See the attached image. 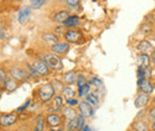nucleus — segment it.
I'll return each mask as SVG.
<instances>
[{"instance_id": "20e7f679", "label": "nucleus", "mask_w": 155, "mask_h": 131, "mask_svg": "<svg viewBox=\"0 0 155 131\" xmlns=\"http://www.w3.org/2000/svg\"><path fill=\"white\" fill-rule=\"evenodd\" d=\"M45 124L49 126V128H60L63 123V116L58 114V113H48L45 116Z\"/></svg>"}, {"instance_id": "393cba45", "label": "nucleus", "mask_w": 155, "mask_h": 131, "mask_svg": "<svg viewBox=\"0 0 155 131\" xmlns=\"http://www.w3.org/2000/svg\"><path fill=\"white\" fill-rule=\"evenodd\" d=\"M62 95L66 99H71V98H75V91L72 88L71 85H67L62 88Z\"/></svg>"}, {"instance_id": "0eeeda50", "label": "nucleus", "mask_w": 155, "mask_h": 131, "mask_svg": "<svg viewBox=\"0 0 155 131\" xmlns=\"http://www.w3.org/2000/svg\"><path fill=\"white\" fill-rule=\"evenodd\" d=\"M79 112L80 114H82L85 118H91L94 116V107L92 105H90L85 99L79 101Z\"/></svg>"}, {"instance_id": "6e6552de", "label": "nucleus", "mask_w": 155, "mask_h": 131, "mask_svg": "<svg viewBox=\"0 0 155 131\" xmlns=\"http://www.w3.org/2000/svg\"><path fill=\"white\" fill-rule=\"evenodd\" d=\"M149 103H150V94L143 93V92H138L134 100V105L136 109H143Z\"/></svg>"}, {"instance_id": "72a5a7b5", "label": "nucleus", "mask_w": 155, "mask_h": 131, "mask_svg": "<svg viewBox=\"0 0 155 131\" xmlns=\"http://www.w3.org/2000/svg\"><path fill=\"white\" fill-rule=\"evenodd\" d=\"M67 31V29H66V26L62 24V25H58L56 28H55V34L56 35H64V32Z\"/></svg>"}, {"instance_id": "c03bdc74", "label": "nucleus", "mask_w": 155, "mask_h": 131, "mask_svg": "<svg viewBox=\"0 0 155 131\" xmlns=\"http://www.w3.org/2000/svg\"><path fill=\"white\" fill-rule=\"evenodd\" d=\"M150 130L155 131V120L154 122H152V124H150Z\"/></svg>"}, {"instance_id": "bb28decb", "label": "nucleus", "mask_w": 155, "mask_h": 131, "mask_svg": "<svg viewBox=\"0 0 155 131\" xmlns=\"http://www.w3.org/2000/svg\"><path fill=\"white\" fill-rule=\"evenodd\" d=\"M45 2H47V0H30V6L32 10H38Z\"/></svg>"}, {"instance_id": "c85d7f7f", "label": "nucleus", "mask_w": 155, "mask_h": 131, "mask_svg": "<svg viewBox=\"0 0 155 131\" xmlns=\"http://www.w3.org/2000/svg\"><path fill=\"white\" fill-rule=\"evenodd\" d=\"M7 73H6V70L4 69V68H0V87L1 88H4V86H5V82H6V80H7Z\"/></svg>"}, {"instance_id": "dca6fc26", "label": "nucleus", "mask_w": 155, "mask_h": 131, "mask_svg": "<svg viewBox=\"0 0 155 131\" xmlns=\"http://www.w3.org/2000/svg\"><path fill=\"white\" fill-rule=\"evenodd\" d=\"M61 113H62L63 118H66L67 120H72V119L77 118V116H78L77 110H75L73 106H64V107L61 110Z\"/></svg>"}, {"instance_id": "4468645a", "label": "nucleus", "mask_w": 155, "mask_h": 131, "mask_svg": "<svg viewBox=\"0 0 155 131\" xmlns=\"http://www.w3.org/2000/svg\"><path fill=\"white\" fill-rule=\"evenodd\" d=\"M136 50L138 53H152L154 50V45L148 41V39H142L137 43Z\"/></svg>"}, {"instance_id": "58836bf2", "label": "nucleus", "mask_w": 155, "mask_h": 131, "mask_svg": "<svg viewBox=\"0 0 155 131\" xmlns=\"http://www.w3.org/2000/svg\"><path fill=\"white\" fill-rule=\"evenodd\" d=\"M30 103H31V100H30V99H28V100L25 101V104H24L23 106H20V107H18V109H17V111H18V112H20V111H24L25 109H28V107H29Z\"/></svg>"}, {"instance_id": "ddd939ff", "label": "nucleus", "mask_w": 155, "mask_h": 131, "mask_svg": "<svg viewBox=\"0 0 155 131\" xmlns=\"http://www.w3.org/2000/svg\"><path fill=\"white\" fill-rule=\"evenodd\" d=\"M31 11H32V8H31L30 5L23 6L20 8L19 12H18V17H17V19H18V21H19L20 24H24V23L28 21V19L31 17Z\"/></svg>"}, {"instance_id": "de8ad7c7", "label": "nucleus", "mask_w": 155, "mask_h": 131, "mask_svg": "<svg viewBox=\"0 0 155 131\" xmlns=\"http://www.w3.org/2000/svg\"><path fill=\"white\" fill-rule=\"evenodd\" d=\"M153 103H154V105H155V97L153 98Z\"/></svg>"}, {"instance_id": "2f4dec72", "label": "nucleus", "mask_w": 155, "mask_h": 131, "mask_svg": "<svg viewBox=\"0 0 155 131\" xmlns=\"http://www.w3.org/2000/svg\"><path fill=\"white\" fill-rule=\"evenodd\" d=\"M90 84H91V86H96L97 88L103 87V81L100 79H98V77H92L91 81H90Z\"/></svg>"}, {"instance_id": "e433bc0d", "label": "nucleus", "mask_w": 155, "mask_h": 131, "mask_svg": "<svg viewBox=\"0 0 155 131\" xmlns=\"http://www.w3.org/2000/svg\"><path fill=\"white\" fill-rule=\"evenodd\" d=\"M45 120H43V119H39L38 122L36 123V126H35V129H37L39 131H43L44 130V126H45Z\"/></svg>"}, {"instance_id": "5701e85b", "label": "nucleus", "mask_w": 155, "mask_h": 131, "mask_svg": "<svg viewBox=\"0 0 155 131\" xmlns=\"http://www.w3.org/2000/svg\"><path fill=\"white\" fill-rule=\"evenodd\" d=\"M17 81L12 77H7L6 82H5V86H4V90L7 91V92H13L17 90Z\"/></svg>"}, {"instance_id": "4be33fe9", "label": "nucleus", "mask_w": 155, "mask_h": 131, "mask_svg": "<svg viewBox=\"0 0 155 131\" xmlns=\"http://www.w3.org/2000/svg\"><path fill=\"white\" fill-rule=\"evenodd\" d=\"M85 100H86V101H87L90 105H92L93 107H98V106H99V104H100L99 97H98L96 93H91V92L86 95Z\"/></svg>"}, {"instance_id": "f3484780", "label": "nucleus", "mask_w": 155, "mask_h": 131, "mask_svg": "<svg viewBox=\"0 0 155 131\" xmlns=\"http://www.w3.org/2000/svg\"><path fill=\"white\" fill-rule=\"evenodd\" d=\"M42 41L49 45H53L55 43L60 42V38L56 34H53V32H44L42 34Z\"/></svg>"}, {"instance_id": "c9c22d12", "label": "nucleus", "mask_w": 155, "mask_h": 131, "mask_svg": "<svg viewBox=\"0 0 155 131\" xmlns=\"http://www.w3.org/2000/svg\"><path fill=\"white\" fill-rule=\"evenodd\" d=\"M147 114H148V119H149L150 122H154L155 120V106H152V107L148 110Z\"/></svg>"}, {"instance_id": "b1692460", "label": "nucleus", "mask_w": 155, "mask_h": 131, "mask_svg": "<svg viewBox=\"0 0 155 131\" xmlns=\"http://www.w3.org/2000/svg\"><path fill=\"white\" fill-rule=\"evenodd\" d=\"M90 91H91V84H90V82H86L85 85L79 86V87H78L79 98H84V97H86L87 94L90 93Z\"/></svg>"}, {"instance_id": "a211bd4d", "label": "nucleus", "mask_w": 155, "mask_h": 131, "mask_svg": "<svg viewBox=\"0 0 155 131\" xmlns=\"http://www.w3.org/2000/svg\"><path fill=\"white\" fill-rule=\"evenodd\" d=\"M79 74H78L75 70H71V72H67L66 74H63L62 76V81L66 84V85H73L77 82V79Z\"/></svg>"}, {"instance_id": "39448f33", "label": "nucleus", "mask_w": 155, "mask_h": 131, "mask_svg": "<svg viewBox=\"0 0 155 131\" xmlns=\"http://www.w3.org/2000/svg\"><path fill=\"white\" fill-rule=\"evenodd\" d=\"M18 120L17 113H2L0 114V126L2 128H10L13 124H16Z\"/></svg>"}, {"instance_id": "603ef678", "label": "nucleus", "mask_w": 155, "mask_h": 131, "mask_svg": "<svg viewBox=\"0 0 155 131\" xmlns=\"http://www.w3.org/2000/svg\"><path fill=\"white\" fill-rule=\"evenodd\" d=\"M18 1H20V0H18Z\"/></svg>"}, {"instance_id": "aec40b11", "label": "nucleus", "mask_w": 155, "mask_h": 131, "mask_svg": "<svg viewBox=\"0 0 155 131\" xmlns=\"http://www.w3.org/2000/svg\"><path fill=\"white\" fill-rule=\"evenodd\" d=\"M79 24H80V18L79 16H75V15H71L63 23L66 28H77L79 26Z\"/></svg>"}, {"instance_id": "423d86ee", "label": "nucleus", "mask_w": 155, "mask_h": 131, "mask_svg": "<svg viewBox=\"0 0 155 131\" xmlns=\"http://www.w3.org/2000/svg\"><path fill=\"white\" fill-rule=\"evenodd\" d=\"M137 90L138 92L152 94L154 92V85L149 79H137Z\"/></svg>"}, {"instance_id": "1a4fd4ad", "label": "nucleus", "mask_w": 155, "mask_h": 131, "mask_svg": "<svg viewBox=\"0 0 155 131\" xmlns=\"http://www.w3.org/2000/svg\"><path fill=\"white\" fill-rule=\"evenodd\" d=\"M32 66L35 67V69L37 70L39 76H49L51 69L48 67V64L45 63L44 60H36L32 62Z\"/></svg>"}, {"instance_id": "8fccbe9b", "label": "nucleus", "mask_w": 155, "mask_h": 131, "mask_svg": "<svg viewBox=\"0 0 155 131\" xmlns=\"http://www.w3.org/2000/svg\"><path fill=\"white\" fill-rule=\"evenodd\" d=\"M32 131H39V130H37V129H34Z\"/></svg>"}, {"instance_id": "2eb2a0df", "label": "nucleus", "mask_w": 155, "mask_h": 131, "mask_svg": "<svg viewBox=\"0 0 155 131\" xmlns=\"http://www.w3.org/2000/svg\"><path fill=\"white\" fill-rule=\"evenodd\" d=\"M152 60H150V55L148 53H140L137 55V66L142 67V68H148L150 67Z\"/></svg>"}, {"instance_id": "7c9ffc66", "label": "nucleus", "mask_w": 155, "mask_h": 131, "mask_svg": "<svg viewBox=\"0 0 155 131\" xmlns=\"http://www.w3.org/2000/svg\"><path fill=\"white\" fill-rule=\"evenodd\" d=\"M77 118L72 119V120H68V124H67V130L68 131H74L77 130Z\"/></svg>"}, {"instance_id": "9b49d317", "label": "nucleus", "mask_w": 155, "mask_h": 131, "mask_svg": "<svg viewBox=\"0 0 155 131\" xmlns=\"http://www.w3.org/2000/svg\"><path fill=\"white\" fill-rule=\"evenodd\" d=\"M63 37L68 43H79V41L82 38V34L79 30H67Z\"/></svg>"}, {"instance_id": "f03ea898", "label": "nucleus", "mask_w": 155, "mask_h": 131, "mask_svg": "<svg viewBox=\"0 0 155 131\" xmlns=\"http://www.w3.org/2000/svg\"><path fill=\"white\" fill-rule=\"evenodd\" d=\"M43 60L45 61V63L48 64V67L51 69V70H55V72H61L63 69V63H62V60L60 55H56L54 53H48L45 54Z\"/></svg>"}, {"instance_id": "3c124183", "label": "nucleus", "mask_w": 155, "mask_h": 131, "mask_svg": "<svg viewBox=\"0 0 155 131\" xmlns=\"http://www.w3.org/2000/svg\"><path fill=\"white\" fill-rule=\"evenodd\" d=\"M154 25H155V18H154Z\"/></svg>"}, {"instance_id": "f257e3e1", "label": "nucleus", "mask_w": 155, "mask_h": 131, "mask_svg": "<svg viewBox=\"0 0 155 131\" xmlns=\"http://www.w3.org/2000/svg\"><path fill=\"white\" fill-rule=\"evenodd\" d=\"M55 92H56V90H55V87L51 82L50 84H44L37 90V97L42 103H49L54 99Z\"/></svg>"}, {"instance_id": "f704fd0d", "label": "nucleus", "mask_w": 155, "mask_h": 131, "mask_svg": "<svg viewBox=\"0 0 155 131\" xmlns=\"http://www.w3.org/2000/svg\"><path fill=\"white\" fill-rule=\"evenodd\" d=\"M66 105L67 106H77V105H79V100H78L77 98H71V99H67L66 100Z\"/></svg>"}, {"instance_id": "79ce46f5", "label": "nucleus", "mask_w": 155, "mask_h": 131, "mask_svg": "<svg viewBox=\"0 0 155 131\" xmlns=\"http://www.w3.org/2000/svg\"><path fill=\"white\" fill-rule=\"evenodd\" d=\"M49 131H63V129H61V128H50Z\"/></svg>"}, {"instance_id": "6ab92c4d", "label": "nucleus", "mask_w": 155, "mask_h": 131, "mask_svg": "<svg viewBox=\"0 0 155 131\" xmlns=\"http://www.w3.org/2000/svg\"><path fill=\"white\" fill-rule=\"evenodd\" d=\"M69 16H71V15H69V12H68L67 10H60V11H58V12L54 15L53 20H54L55 23H58V24H63L64 20L68 18Z\"/></svg>"}, {"instance_id": "c756f323", "label": "nucleus", "mask_w": 155, "mask_h": 131, "mask_svg": "<svg viewBox=\"0 0 155 131\" xmlns=\"http://www.w3.org/2000/svg\"><path fill=\"white\" fill-rule=\"evenodd\" d=\"M26 70L29 72V74L31 75V76H34L35 79H38V77H39V74L37 73V70L35 69V67H34L32 64L26 63Z\"/></svg>"}, {"instance_id": "09e8293b", "label": "nucleus", "mask_w": 155, "mask_h": 131, "mask_svg": "<svg viewBox=\"0 0 155 131\" xmlns=\"http://www.w3.org/2000/svg\"><path fill=\"white\" fill-rule=\"evenodd\" d=\"M0 98H1V87H0Z\"/></svg>"}, {"instance_id": "a878e982", "label": "nucleus", "mask_w": 155, "mask_h": 131, "mask_svg": "<svg viewBox=\"0 0 155 131\" xmlns=\"http://www.w3.org/2000/svg\"><path fill=\"white\" fill-rule=\"evenodd\" d=\"M140 29H141V31L143 32V34H146V35H148V34H152L153 32V23L152 21H144L141 26H140Z\"/></svg>"}, {"instance_id": "a18cd8bd", "label": "nucleus", "mask_w": 155, "mask_h": 131, "mask_svg": "<svg viewBox=\"0 0 155 131\" xmlns=\"http://www.w3.org/2000/svg\"><path fill=\"white\" fill-rule=\"evenodd\" d=\"M58 2H60V4H62V2H64V0H58Z\"/></svg>"}, {"instance_id": "412c9836", "label": "nucleus", "mask_w": 155, "mask_h": 131, "mask_svg": "<svg viewBox=\"0 0 155 131\" xmlns=\"http://www.w3.org/2000/svg\"><path fill=\"white\" fill-rule=\"evenodd\" d=\"M53 104H54V106H53V109L51 110H55V111H60V110H62L64 106V100H63V95H55L54 97V99H53Z\"/></svg>"}, {"instance_id": "f8f14e48", "label": "nucleus", "mask_w": 155, "mask_h": 131, "mask_svg": "<svg viewBox=\"0 0 155 131\" xmlns=\"http://www.w3.org/2000/svg\"><path fill=\"white\" fill-rule=\"evenodd\" d=\"M131 128L135 131H152L150 130V126L148 125V123L144 119H142L141 117H137L135 120L133 122Z\"/></svg>"}, {"instance_id": "cd10ccee", "label": "nucleus", "mask_w": 155, "mask_h": 131, "mask_svg": "<svg viewBox=\"0 0 155 131\" xmlns=\"http://www.w3.org/2000/svg\"><path fill=\"white\" fill-rule=\"evenodd\" d=\"M77 131H81L84 129V126L86 125V123H85V117L82 116V114H78L77 116Z\"/></svg>"}, {"instance_id": "49530a36", "label": "nucleus", "mask_w": 155, "mask_h": 131, "mask_svg": "<svg viewBox=\"0 0 155 131\" xmlns=\"http://www.w3.org/2000/svg\"><path fill=\"white\" fill-rule=\"evenodd\" d=\"M153 77H154V79H155V69H154V70H153Z\"/></svg>"}, {"instance_id": "4c0bfd02", "label": "nucleus", "mask_w": 155, "mask_h": 131, "mask_svg": "<svg viewBox=\"0 0 155 131\" xmlns=\"http://www.w3.org/2000/svg\"><path fill=\"white\" fill-rule=\"evenodd\" d=\"M86 82H87V80H86V77H85V76H82V75H79V76H78V79H77L78 87H79V86H82V85H85Z\"/></svg>"}, {"instance_id": "ea45409f", "label": "nucleus", "mask_w": 155, "mask_h": 131, "mask_svg": "<svg viewBox=\"0 0 155 131\" xmlns=\"http://www.w3.org/2000/svg\"><path fill=\"white\" fill-rule=\"evenodd\" d=\"M150 60H152V62L155 64V49L150 53Z\"/></svg>"}, {"instance_id": "a19ab883", "label": "nucleus", "mask_w": 155, "mask_h": 131, "mask_svg": "<svg viewBox=\"0 0 155 131\" xmlns=\"http://www.w3.org/2000/svg\"><path fill=\"white\" fill-rule=\"evenodd\" d=\"M5 37H6V36H5V32H4V31L1 30V28H0V38H1V39H5Z\"/></svg>"}, {"instance_id": "37998d69", "label": "nucleus", "mask_w": 155, "mask_h": 131, "mask_svg": "<svg viewBox=\"0 0 155 131\" xmlns=\"http://www.w3.org/2000/svg\"><path fill=\"white\" fill-rule=\"evenodd\" d=\"M81 131H91V128H90V126H88V125L86 124V125L84 126V129H82Z\"/></svg>"}, {"instance_id": "9d476101", "label": "nucleus", "mask_w": 155, "mask_h": 131, "mask_svg": "<svg viewBox=\"0 0 155 131\" xmlns=\"http://www.w3.org/2000/svg\"><path fill=\"white\" fill-rule=\"evenodd\" d=\"M50 51L56 55H64L69 51V43L68 42H58L53 45H50Z\"/></svg>"}, {"instance_id": "7ed1b4c3", "label": "nucleus", "mask_w": 155, "mask_h": 131, "mask_svg": "<svg viewBox=\"0 0 155 131\" xmlns=\"http://www.w3.org/2000/svg\"><path fill=\"white\" fill-rule=\"evenodd\" d=\"M10 75L12 79H15L16 81H19V82H25L28 81L31 75L29 74V72L24 68H20V67H13L10 69Z\"/></svg>"}, {"instance_id": "473e14b6", "label": "nucleus", "mask_w": 155, "mask_h": 131, "mask_svg": "<svg viewBox=\"0 0 155 131\" xmlns=\"http://www.w3.org/2000/svg\"><path fill=\"white\" fill-rule=\"evenodd\" d=\"M64 2H66V5H67L68 7L75 8V7H78V6H79L80 0H64Z\"/></svg>"}]
</instances>
